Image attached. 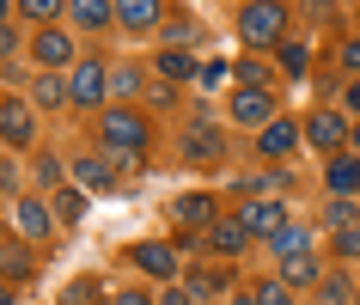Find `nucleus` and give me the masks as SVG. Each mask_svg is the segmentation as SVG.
Returning a JSON list of instances; mask_svg holds the SVG:
<instances>
[{"label":"nucleus","mask_w":360,"mask_h":305,"mask_svg":"<svg viewBox=\"0 0 360 305\" xmlns=\"http://www.w3.org/2000/svg\"><path fill=\"white\" fill-rule=\"evenodd\" d=\"M98 141H104V152H116V165H134V159L153 147V129H147V116H141V110L110 104V110L98 116Z\"/></svg>","instance_id":"nucleus-1"},{"label":"nucleus","mask_w":360,"mask_h":305,"mask_svg":"<svg viewBox=\"0 0 360 305\" xmlns=\"http://www.w3.org/2000/svg\"><path fill=\"white\" fill-rule=\"evenodd\" d=\"M238 37H245V49H275L287 37V6L281 0H245L238 6Z\"/></svg>","instance_id":"nucleus-2"},{"label":"nucleus","mask_w":360,"mask_h":305,"mask_svg":"<svg viewBox=\"0 0 360 305\" xmlns=\"http://www.w3.org/2000/svg\"><path fill=\"white\" fill-rule=\"evenodd\" d=\"M104 98H110V67H104V61H74V74H68V104H74V110H104Z\"/></svg>","instance_id":"nucleus-3"},{"label":"nucleus","mask_w":360,"mask_h":305,"mask_svg":"<svg viewBox=\"0 0 360 305\" xmlns=\"http://www.w3.org/2000/svg\"><path fill=\"white\" fill-rule=\"evenodd\" d=\"M226 116H232V122H245V129H263V122H275V116H281V104H275V92H269V86H238V92H232V104H226Z\"/></svg>","instance_id":"nucleus-4"},{"label":"nucleus","mask_w":360,"mask_h":305,"mask_svg":"<svg viewBox=\"0 0 360 305\" xmlns=\"http://www.w3.org/2000/svg\"><path fill=\"white\" fill-rule=\"evenodd\" d=\"M31 61H37L43 74H68V67H74V37H68V31H56V25H43L37 37H31Z\"/></svg>","instance_id":"nucleus-5"},{"label":"nucleus","mask_w":360,"mask_h":305,"mask_svg":"<svg viewBox=\"0 0 360 305\" xmlns=\"http://www.w3.org/2000/svg\"><path fill=\"white\" fill-rule=\"evenodd\" d=\"M184 159H190V165H220V159H226V134L214 129V122H195L190 116V129H184Z\"/></svg>","instance_id":"nucleus-6"},{"label":"nucleus","mask_w":360,"mask_h":305,"mask_svg":"<svg viewBox=\"0 0 360 305\" xmlns=\"http://www.w3.org/2000/svg\"><path fill=\"white\" fill-rule=\"evenodd\" d=\"M238 226H245L250 238H263V245H269V238L287 226V208H281V202H269V195H250L245 208H238Z\"/></svg>","instance_id":"nucleus-7"},{"label":"nucleus","mask_w":360,"mask_h":305,"mask_svg":"<svg viewBox=\"0 0 360 305\" xmlns=\"http://www.w3.org/2000/svg\"><path fill=\"white\" fill-rule=\"evenodd\" d=\"M129 263L141 268V275H153V281H171V275H177V245L141 238V245H129Z\"/></svg>","instance_id":"nucleus-8"},{"label":"nucleus","mask_w":360,"mask_h":305,"mask_svg":"<svg viewBox=\"0 0 360 305\" xmlns=\"http://www.w3.org/2000/svg\"><path fill=\"white\" fill-rule=\"evenodd\" d=\"M0 141L6 147H31L37 141V116H31L25 98H0Z\"/></svg>","instance_id":"nucleus-9"},{"label":"nucleus","mask_w":360,"mask_h":305,"mask_svg":"<svg viewBox=\"0 0 360 305\" xmlns=\"http://www.w3.org/2000/svg\"><path fill=\"white\" fill-rule=\"evenodd\" d=\"M13 226H19L25 238H49L56 214H49V202H37V195H19V202H13Z\"/></svg>","instance_id":"nucleus-10"},{"label":"nucleus","mask_w":360,"mask_h":305,"mask_svg":"<svg viewBox=\"0 0 360 305\" xmlns=\"http://www.w3.org/2000/svg\"><path fill=\"white\" fill-rule=\"evenodd\" d=\"M202 245L220 250V257H245V250H250V232L238 226V214H232V220H214V226L202 232Z\"/></svg>","instance_id":"nucleus-11"},{"label":"nucleus","mask_w":360,"mask_h":305,"mask_svg":"<svg viewBox=\"0 0 360 305\" xmlns=\"http://www.w3.org/2000/svg\"><path fill=\"white\" fill-rule=\"evenodd\" d=\"M214 208H220V202H214L208 190H195V195H177V208H171V214H177V220H184V226H190V232H208L214 220H220V214H214Z\"/></svg>","instance_id":"nucleus-12"},{"label":"nucleus","mask_w":360,"mask_h":305,"mask_svg":"<svg viewBox=\"0 0 360 305\" xmlns=\"http://www.w3.org/2000/svg\"><path fill=\"white\" fill-rule=\"evenodd\" d=\"M74 177H79V190H110L116 183V159L110 152H86V159H74Z\"/></svg>","instance_id":"nucleus-13"},{"label":"nucleus","mask_w":360,"mask_h":305,"mask_svg":"<svg viewBox=\"0 0 360 305\" xmlns=\"http://www.w3.org/2000/svg\"><path fill=\"white\" fill-rule=\"evenodd\" d=\"M116 19V0H68V25L74 31H104Z\"/></svg>","instance_id":"nucleus-14"},{"label":"nucleus","mask_w":360,"mask_h":305,"mask_svg":"<svg viewBox=\"0 0 360 305\" xmlns=\"http://www.w3.org/2000/svg\"><path fill=\"white\" fill-rule=\"evenodd\" d=\"M153 67H159V79H165V86H184V79L202 74V61H195L190 49H159V56H153Z\"/></svg>","instance_id":"nucleus-15"},{"label":"nucleus","mask_w":360,"mask_h":305,"mask_svg":"<svg viewBox=\"0 0 360 305\" xmlns=\"http://www.w3.org/2000/svg\"><path fill=\"white\" fill-rule=\"evenodd\" d=\"M257 147H263L269 159H287V152L300 147V129H293L287 116H275V122H263V129H257Z\"/></svg>","instance_id":"nucleus-16"},{"label":"nucleus","mask_w":360,"mask_h":305,"mask_svg":"<svg viewBox=\"0 0 360 305\" xmlns=\"http://www.w3.org/2000/svg\"><path fill=\"white\" fill-rule=\"evenodd\" d=\"M300 134L311 141V147H342V141H348V122H342L336 110H318V116H311V122H305Z\"/></svg>","instance_id":"nucleus-17"},{"label":"nucleus","mask_w":360,"mask_h":305,"mask_svg":"<svg viewBox=\"0 0 360 305\" xmlns=\"http://www.w3.org/2000/svg\"><path fill=\"white\" fill-rule=\"evenodd\" d=\"M159 13H165L159 0H116V25H122V31H153Z\"/></svg>","instance_id":"nucleus-18"},{"label":"nucleus","mask_w":360,"mask_h":305,"mask_svg":"<svg viewBox=\"0 0 360 305\" xmlns=\"http://www.w3.org/2000/svg\"><path fill=\"white\" fill-rule=\"evenodd\" d=\"M226 287H232V263H208V268H195V275H190V293L202 305H208L214 293H226Z\"/></svg>","instance_id":"nucleus-19"},{"label":"nucleus","mask_w":360,"mask_h":305,"mask_svg":"<svg viewBox=\"0 0 360 305\" xmlns=\"http://www.w3.org/2000/svg\"><path fill=\"white\" fill-rule=\"evenodd\" d=\"M281 281H287V287H318V281H323V263L311 257V250H300V257H281Z\"/></svg>","instance_id":"nucleus-20"},{"label":"nucleus","mask_w":360,"mask_h":305,"mask_svg":"<svg viewBox=\"0 0 360 305\" xmlns=\"http://www.w3.org/2000/svg\"><path fill=\"white\" fill-rule=\"evenodd\" d=\"M300 250H311V226H305V220H287V226L269 238V257H300Z\"/></svg>","instance_id":"nucleus-21"},{"label":"nucleus","mask_w":360,"mask_h":305,"mask_svg":"<svg viewBox=\"0 0 360 305\" xmlns=\"http://www.w3.org/2000/svg\"><path fill=\"white\" fill-rule=\"evenodd\" d=\"M37 275V257L25 245H0V281H31Z\"/></svg>","instance_id":"nucleus-22"},{"label":"nucleus","mask_w":360,"mask_h":305,"mask_svg":"<svg viewBox=\"0 0 360 305\" xmlns=\"http://www.w3.org/2000/svg\"><path fill=\"white\" fill-rule=\"evenodd\" d=\"M275 61H281V74H287V79H305V67H311V49H305L300 37H281V43H275Z\"/></svg>","instance_id":"nucleus-23"},{"label":"nucleus","mask_w":360,"mask_h":305,"mask_svg":"<svg viewBox=\"0 0 360 305\" xmlns=\"http://www.w3.org/2000/svg\"><path fill=\"white\" fill-rule=\"evenodd\" d=\"M31 104L61 110V104H68V79H61V74H37V79H31Z\"/></svg>","instance_id":"nucleus-24"},{"label":"nucleus","mask_w":360,"mask_h":305,"mask_svg":"<svg viewBox=\"0 0 360 305\" xmlns=\"http://www.w3.org/2000/svg\"><path fill=\"white\" fill-rule=\"evenodd\" d=\"M323 183H330V195H354L360 190V159H330Z\"/></svg>","instance_id":"nucleus-25"},{"label":"nucleus","mask_w":360,"mask_h":305,"mask_svg":"<svg viewBox=\"0 0 360 305\" xmlns=\"http://www.w3.org/2000/svg\"><path fill=\"white\" fill-rule=\"evenodd\" d=\"M49 214H56V226H79L86 220V190H56Z\"/></svg>","instance_id":"nucleus-26"},{"label":"nucleus","mask_w":360,"mask_h":305,"mask_svg":"<svg viewBox=\"0 0 360 305\" xmlns=\"http://www.w3.org/2000/svg\"><path fill=\"white\" fill-rule=\"evenodd\" d=\"M61 305H110V299H104V281H92V275H79V281H68Z\"/></svg>","instance_id":"nucleus-27"},{"label":"nucleus","mask_w":360,"mask_h":305,"mask_svg":"<svg viewBox=\"0 0 360 305\" xmlns=\"http://www.w3.org/2000/svg\"><path fill=\"white\" fill-rule=\"evenodd\" d=\"M354 214H360V202H354V195H330V202H323V226H330V232H342V226H354Z\"/></svg>","instance_id":"nucleus-28"},{"label":"nucleus","mask_w":360,"mask_h":305,"mask_svg":"<svg viewBox=\"0 0 360 305\" xmlns=\"http://www.w3.org/2000/svg\"><path fill=\"white\" fill-rule=\"evenodd\" d=\"M318 305H354V281H348V275H323L318 281Z\"/></svg>","instance_id":"nucleus-29"},{"label":"nucleus","mask_w":360,"mask_h":305,"mask_svg":"<svg viewBox=\"0 0 360 305\" xmlns=\"http://www.w3.org/2000/svg\"><path fill=\"white\" fill-rule=\"evenodd\" d=\"M134 92H141V67L116 61V67H110V98H134Z\"/></svg>","instance_id":"nucleus-30"},{"label":"nucleus","mask_w":360,"mask_h":305,"mask_svg":"<svg viewBox=\"0 0 360 305\" xmlns=\"http://www.w3.org/2000/svg\"><path fill=\"white\" fill-rule=\"evenodd\" d=\"M19 13H25V19H37V25H56L61 13H68V0H19Z\"/></svg>","instance_id":"nucleus-31"},{"label":"nucleus","mask_w":360,"mask_h":305,"mask_svg":"<svg viewBox=\"0 0 360 305\" xmlns=\"http://www.w3.org/2000/svg\"><path fill=\"white\" fill-rule=\"evenodd\" d=\"M300 13H305L311 25H336V19H342V6H336V0H300Z\"/></svg>","instance_id":"nucleus-32"},{"label":"nucleus","mask_w":360,"mask_h":305,"mask_svg":"<svg viewBox=\"0 0 360 305\" xmlns=\"http://www.w3.org/2000/svg\"><path fill=\"white\" fill-rule=\"evenodd\" d=\"M232 74H238V86H269V61L245 56V61H238V67H232Z\"/></svg>","instance_id":"nucleus-33"},{"label":"nucleus","mask_w":360,"mask_h":305,"mask_svg":"<svg viewBox=\"0 0 360 305\" xmlns=\"http://www.w3.org/2000/svg\"><path fill=\"white\" fill-rule=\"evenodd\" d=\"M336 61H342V74H348V79H360V37H342Z\"/></svg>","instance_id":"nucleus-34"},{"label":"nucleus","mask_w":360,"mask_h":305,"mask_svg":"<svg viewBox=\"0 0 360 305\" xmlns=\"http://www.w3.org/2000/svg\"><path fill=\"white\" fill-rule=\"evenodd\" d=\"M257 305H293V287L287 281H263L257 287Z\"/></svg>","instance_id":"nucleus-35"},{"label":"nucleus","mask_w":360,"mask_h":305,"mask_svg":"<svg viewBox=\"0 0 360 305\" xmlns=\"http://www.w3.org/2000/svg\"><path fill=\"white\" fill-rule=\"evenodd\" d=\"M336 257L360 263V226H342V232H336Z\"/></svg>","instance_id":"nucleus-36"},{"label":"nucleus","mask_w":360,"mask_h":305,"mask_svg":"<svg viewBox=\"0 0 360 305\" xmlns=\"http://www.w3.org/2000/svg\"><path fill=\"white\" fill-rule=\"evenodd\" d=\"M195 79L214 92V86H226V79H232V67H226V61H202V74H195Z\"/></svg>","instance_id":"nucleus-37"},{"label":"nucleus","mask_w":360,"mask_h":305,"mask_svg":"<svg viewBox=\"0 0 360 305\" xmlns=\"http://www.w3.org/2000/svg\"><path fill=\"white\" fill-rule=\"evenodd\" d=\"M171 104H177V86H165V79L147 86V110H171Z\"/></svg>","instance_id":"nucleus-38"},{"label":"nucleus","mask_w":360,"mask_h":305,"mask_svg":"<svg viewBox=\"0 0 360 305\" xmlns=\"http://www.w3.org/2000/svg\"><path fill=\"white\" fill-rule=\"evenodd\" d=\"M190 31H195L190 19H165V49H184V43H190Z\"/></svg>","instance_id":"nucleus-39"},{"label":"nucleus","mask_w":360,"mask_h":305,"mask_svg":"<svg viewBox=\"0 0 360 305\" xmlns=\"http://www.w3.org/2000/svg\"><path fill=\"white\" fill-rule=\"evenodd\" d=\"M31 171H37V183H49V190H56V183H61V159H49V152H43Z\"/></svg>","instance_id":"nucleus-40"},{"label":"nucleus","mask_w":360,"mask_h":305,"mask_svg":"<svg viewBox=\"0 0 360 305\" xmlns=\"http://www.w3.org/2000/svg\"><path fill=\"white\" fill-rule=\"evenodd\" d=\"M13 56H19V31L0 19V61H13Z\"/></svg>","instance_id":"nucleus-41"},{"label":"nucleus","mask_w":360,"mask_h":305,"mask_svg":"<svg viewBox=\"0 0 360 305\" xmlns=\"http://www.w3.org/2000/svg\"><path fill=\"white\" fill-rule=\"evenodd\" d=\"M153 305H195V293H190V287H165Z\"/></svg>","instance_id":"nucleus-42"},{"label":"nucleus","mask_w":360,"mask_h":305,"mask_svg":"<svg viewBox=\"0 0 360 305\" xmlns=\"http://www.w3.org/2000/svg\"><path fill=\"white\" fill-rule=\"evenodd\" d=\"M110 305H153V299H147V293H141V287H122V293H116Z\"/></svg>","instance_id":"nucleus-43"},{"label":"nucleus","mask_w":360,"mask_h":305,"mask_svg":"<svg viewBox=\"0 0 360 305\" xmlns=\"http://www.w3.org/2000/svg\"><path fill=\"white\" fill-rule=\"evenodd\" d=\"M342 110H354V116H360V79H348V92H342Z\"/></svg>","instance_id":"nucleus-44"},{"label":"nucleus","mask_w":360,"mask_h":305,"mask_svg":"<svg viewBox=\"0 0 360 305\" xmlns=\"http://www.w3.org/2000/svg\"><path fill=\"white\" fill-rule=\"evenodd\" d=\"M232 305H257V287H250V293H238V299H232Z\"/></svg>","instance_id":"nucleus-45"},{"label":"nucleus","mask_w":360,"mask_h":305,"mask_svg":"<svg viewBox=\"0 0 360 305\" xmlns=\"http://www.w3.org/2000/svg\"><path fill=\"white\" fill-rule=\"evenodd\" d=\"M0 305H13V287H6V281H0Z\"/></svg>","instance_id":"nucleus-46"},{"label":"nucleus","mask_w":360,"mask_h":305,"mask_svg":"<svg viewBox=\"0 0 360 305\" xmlns=\"http://www.w3.org/2000/svg\"><path fill=\"white\" fill-rule=\"evenodd\" d=\"M348 141H354V147H360V122H354V129H348Z\"/></svg>","instance_id":"nucleus-47"},{"label":"nucleus","mask_w":360,"mask_h":305,"mask_svg":"<svg viewBox=\"0 0 360 305\" xmlns=\"http://www.w3.org/2000/svg\"><path fill=\"white\" fill-rule=\"evenodd\" d=\"M6 13H13V0H0V19H6Z\"/></svg>","instance_id":"nucleus-48"}]
</instances>
